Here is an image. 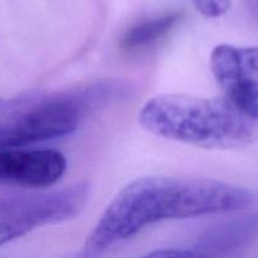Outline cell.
Listing matches in <instances>:
<instances>
[{
  "mask_svg": "<svg viewBox=\"0 0 258 258\" xmlns=\"http://www.w3.org/2000/svg\"><path fill=\"white\" fill-rule=\"evenodd\" d=\"M252 203L248 190L221 180L146 176L123 186L87 237L83 254L96 256L149 224L239 211Z\"/></svg>",
  "mask_w": 258,
  "mask_h": 258,
  "instance_id": "obj_1",
  "label": "cell"
},
{
  "mask_svg": "<svg viewBox=\"0 0 258 258\" xmlns=\"http://www.w3.org/2000/svg\"><path fill=\"white\" fill-rule=\"evenodd\" d=\"M139 123L150 134L206 149L247 145L258 135V122L226 97L163 93L139 112Z\"/></svg>",
  "mask_w": 258,
  "mask_h": 258,
  "instance_id": "obj_2",
  "label": "cell"
},
{
  "mask_svg": "<svg viewBox=\"0 0 258 258\" xmlns=\"http://www.w3.org/2000/svg\"><path fill=\"white\" fill-rule=\"evenodd\" d=\"M116 87L97 83L0 98V149L25 148L72 134L91 111L115 97Z\"/></svg>",
  "mask_w": 258,
  "mask_h": 258,
  "instance_id": "obj_3",
  "label": "cell"
},
{
  "mask_svg": "<svg viewBox=\"0 0 258 258\" xmlns=\"http://www.w3.org/2000/svg\"><path fill=\"white\" fill-rule=\"evenodd\" d=\"M88 199L83 184L48 193L30 194L0 201V246L48 224L80 216Z\"/></svg>",
  "mask_w": 258,
  "mask_h": 258,
  "instance_id": "obj_4",
  "label": "cell"
},
{
  "mask_svg": "<svg viewBox=\"0 0 258 258\" xmlns=\"http://www.w3.org/2000/svg\"><path fill=\"white\" fill-rule=\"evenodd\" d=\"M211 71L224 97L258 122V47L217 45L211 54Z\"/></svg>",
  "mask_w": 258,
  "mask_h": 258,
  "instance_id": "obj_5",
  "label": "cell"
},
{
  "mask_svg": "<svg viewBox=\"0 0 258 258\" xmlns=\"http://www.w3.org/2000/svg\"><path fill=\"white\" fill-rule=\"evenodd\" d=\"M66 169L67 160L59 151L0 149V185L48 188L60 180Z\"/></svg>",
  "mask_w": 258,
  "mask_h": 258,
  "instance_id": "obj_6",
  "label": "cell"
},
{
  "mask_svg": "<svg viewBox=\"0 0 258 258\" xmlns=\"http://www.w3.org/2000/svg\"><path fill=\"white\" fill-rule=\"evenodd\" d=\"M178 14H165L153 19L144 20L134 25L123 38V45L128 49H139L148 47L151 43L156 42L159 38L165 35L178 22Z\"/></svg>",
  "mask_w": 258,
  "mask_h": 258,
  "instance_id": "obj_7",
  "label": "cell"
},
{
  "mask_svg": "<svg viewBox=\"0 0 258 258\" xmlns=\"http://www.w3.org/2000/svg\"><path fill=\"white\" fill-rule=\"evenodd\" d=\"M196 9L208 18H219L229 10L232 0H193Z\"/></svg>",
  "mask_w": 258,
  "mask_h": 258,
  "instance_id": "obj_8",
  "label": "cell"
},
{
  "mask_svg": "<svg viewBox=\"0 0 258 258\" xmlns=\"http://www.w3.org/2000/svg\"><path fill=\"white\" fill-rule=\"evenodd\" d=\"M149 257H199L201 253L196 249L186 248H171V249H161V251L151 252L148 254Z\"/></svg>",
  "mask_w": 258,
  "mask_h": 258,
  "instance_id": "obj_9",
  "label": "cell"
}]
</instances>
